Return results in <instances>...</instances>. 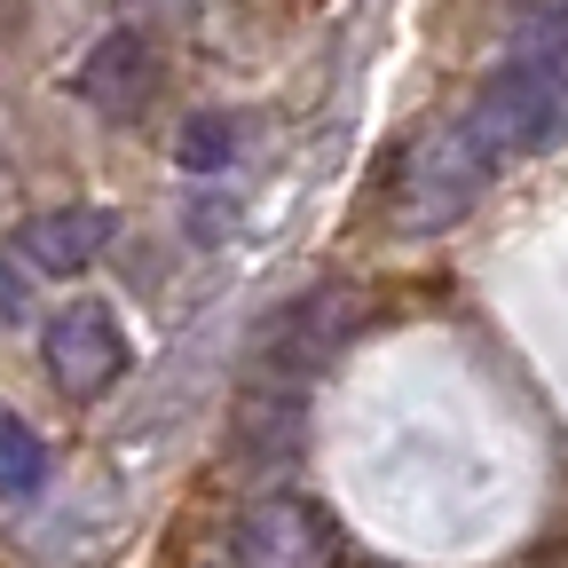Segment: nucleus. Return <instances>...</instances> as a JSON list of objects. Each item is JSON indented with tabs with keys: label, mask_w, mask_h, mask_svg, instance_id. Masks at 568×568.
<instances>
[{
	"label": "nucleus",
	"mask_w": 568,
	"mask_h": 568,
	"mask_svg": "<svg viewBox=\"0 0 568 568\" xmlns=\"http://www.w3.org/2000/svg\"><path fill=\"white\" fill-rule=\"evenodd\" d=\"M458 126L474 134V151L489 166H514L537 151L568 142V63L560 55H514L474 88V103L458 111Z\"/></svg>",
	"instance_id": "f257e3e1"
},
{
	"label": "nucleus",
	"mask_w": 568,
	"mask_h": 568,
	"mask_svg": "<svg viewBox=\"0 0 568 568\" xmlns=\"http://www.w3.org/2000/svg\"><path fill=\"white\" fill-rule=\"evenodd\" d=\"M40 364H48V387L63 403H103L126 379L134 347H126V332H119V316L103 301H63L48 316V332H40Z\"/></svg>",
	"instance_id": "f03ea898"
},
{
	"label": "nucleus",
	"mask_w": 568,
	"mask_h": 568,
	"mask_svg": "<svg viewBox=\"0 0 568 568\" xmlns=\"http://www.w3.org/2000/svg\"><path fill=\"white\" fill-rule=\"evenodd\" d=\"M489 182H497V166L474 151V134L450 119L443 134H426L418 151H410V166H403V222L410 230H443V222H458Z\"/></svg>",
	"instance_id": "7ed1b4c3"
},
{
	"label": "nucleus",
	"mask_w": 568,
	"mask_h": 568,
	"mask_svg": "<svg viewBox=\"0 0 568 568\" xmlns=\"http://www.w3.org/2000/svg\"><path fill=\"white\" fill-rule=\"evenodd\" d=\"M230 568H339V537L308 497H253L230 529Z\"/></svg>",
	"instance_id": "20e7f679"
},
{
	"label": "nucleus",
	"mask_w": 568,
	"mask_h": 568,
	"mask_svg": "<svg viewBox=\"0 0 568 568\" xmlns=\"http://www.w3.org/2000/svg\"><path fill=\"white\" fill-rule=\"evenodd\" d=\"M111 213L103 205H55V213H32L17 230V261L40 268V276H88L103 253H111Z\"/></svg>",
	"instance_id": "39448f33"
},
{
	"label": "nucleus",
	"mask_w": 568,
	"mask_h": 568,
	"mask_svg": "<svg viewBox=\"0 0 568 568\" xmlns=\"http://www.w3.org/2000/svg\"><path fill=\"white\" fill-rule=\"evenodd\" d=\"M151 88H159V55H151V40H142V32H111V40L95 48V63L80 71V95L103 103V111H134Z\"/></svg>",
	"instance_id": "423d86ee"
},
{
	"label": "nucleus",
	"mask_w": 568,
	"mask_h": 568,
	"mask_svg": "<svg viewBox=\"0 0 568 568\" xmlns=\"http://www.w3.org/2000/svg\"><path fill=\"white\" fill-rule=\"evenodd\" d=\"M0 489L9 497H40L48 489V443L24 418H0Z\"/></svg>",
	"instance_id": "0eeeda50"
},
{
	"label": "nucleus",
	"mask_w": 568,
	"mask_h": 568,
	"mask_svg": "<svg viewBox=\"0 0 568 568\" xmlns=\"http://www.w3.org/2000/svg\"><path fill=\"white\" fill-rule=\"evenodd\" d=\"M230 151H237V119H230V111H197V119L182 126V166H190V174H222Z\"/></svg>",
	"instance_id": "6e6552de"
}]
</instances>
